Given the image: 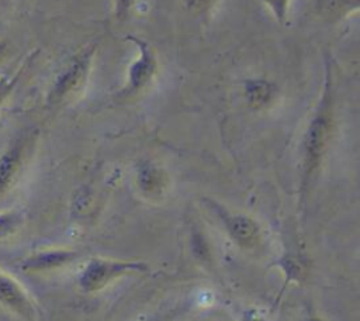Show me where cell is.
Instances as JSON below:
<instances>
[{"label": "cell", "instance_id": "obj_17", "mask_svg": "<svg viewBox=\"0 0 360 321\" xmlns=\"http://www.w3.org/2000/svg\"><path fill=\"white\" fill-rule=\"evenodd\" d=\"M243 321H263V317L256 310H249L245 313Z\"/></svg>", "mask_w": 360, "mask_h": 321}, {"label": "cell", "instance_id": "obj_15", "mask_svg": "<svg viewBox=\"0 0 360 321\" xmlns=\"http://www.w3.org/2000/svg\"><path fill=\"white\" fill-rule=\"evenodd\" d=\"M135 0H115V13L120 20H124L129 15Z\"/></svg>", "mask_w": 360, "mask_h": 321}, {"label": "cell", "instance_id": "obj_16", "mask_svg": "<svg viewBox=\"0 0 360 321\" xmlns=\"http://www.w3.org/2000/svg\"><path fill=\"white\" fill-rule=\"evenodd\" d=\"M186 1L191 8H197V10L205 8L207 6H210L212 3V0H186Z\"/></svg>", "mask_w": 360, "mask_h": 321}, {"label": "cell", "instance_id": "obj_19", "mask_svg": "<svg viewBox=\"0 0 360 321\" xmlns=\"http://www.w3.org/2000/svg\"><path fill=\"white\" fill-rule=\"evenodd\" d=\"M305 321H322V318H319V317H316V315H312V317L307 318Z\"/></svg>", "mask_w": 360, "mask_h": 321}, {"label": "cell", "instance_id": "obj_13", "mask_svg": "<svg viewBox=\"0 0 360 321\" xmlns=\"http://www.w3.org/2000/svg\"><path fill=\"white\" fill-rule=\"evenodd\" d=\"M22 220L24 217L20 210H0V241L17 234Z\"/></svg>", "mask_w": 360, "mask_h": 321}, {"label": "cell", "instance_id": "obj_12", "mask_svg": "<svg viewBox=\"0 0 360 321\" xmlns=\"http://www.w3.org/2000/svg\"><path fill=\"white\" fill-rule=\"evenodd\" d=\"M359 7V0H319V10L328 18H342L350 11H356Z\"/></svg>", "mask_w": 360, "mask_h": 321}, {"label": "cell", "instance_id": "obj_7", "mask_svg": "<svg viewBox=\"0 0 360 321\" xmlns=\"http://www.w3.org/2000/svg\"><path fill=\"white\" fill-rule=\"evenodd\" d=\"M0 306L7 311L27 320L35 321L38 317L37 304L25 289L14 276L0 268Z\"/></svg>", "mask_w": 360, "mask_h": 321}, {"label": "cell", "instance_id": "obj_3", "mask_svg": "<svg viewBox=\"0 0 360 321\" xmlns=\"http://www.w3.org/2000/svg\"><path fill=\"white\" fill-rule=\"evenodd\" d=\"M93 56V45L86 46L76 55H73V58L52 82L46 94L48 106H59L79 94V92L84 87L89 79Z\"/></svg>", "mask_w": 360, "mask_h": 321}, {"label": "cell", "instance_id": "obj_4", "mask_svg": "<svg viewBox=\"0 0 360 321\" xmlns=\"http://www.w3.org/2000/svg\"><path fill=\"white\" fill-rule=\"evenodd\" d=\"M37 141L35 131L21 132L0 152V201L17 183Z\"/></svg>", "mask_w": 360, "mask_h": 321}, {"label": "cell", "instance_id": "obj_9", "mask_svg": "<svg viewBox=\"0 0 360 321\" xmlns=\"http://www.w3.org/2000/svg\"><path fill=\"white\" fill-rule=\"evenodd\" d=\"M136 186L145 196H159L167 187V175L158 165L143 162L136 170Z\"/></svg>", "mask_w": 360, "mask_h": 321}, {"label": "cell", "instance_id": "obj_21", "mask_svg": "<svg viewBox=\"0 0 360 321\" xmlns=\"http://www.w3.org/2000/svg\"><path fill=\"white\" fill-rule=\"evenodd\" d=\"M152 321H166L165 318H155V320H152Z\"/></svg>", "mask_w": 360, "mask_h": 321}, {"label": "cell", "instance_id": "obj_1", "mask_svg": "<svg viewBox=\"0 0 360 321\" xmlns=\"http://www.w3.org/2000/svg\"><path fill=\"white\" fill-rule=\"evenodd\" d=\"M333 97L330 87V73L328 69L325 87L318 106L307 125L304 134V180L314 176L321 166L333 134Z\"/></svg>", "mask_w": 360, "mask_h": 321}, {"label": "cell", "instance_id": "obj_5", "mask_svg": "<svg viewBox=\"0 0 360 321\" xmlns=\"http://www.w3.org/2000/svg\"><path fill=\"white\" fill-rule=\"evenodd\" d=\"M212 211L218 217L222 228L231 241L242 249H255L262 241V228L259 222L245 213L231 211L224 206L211 201Z\"/></svg>", "mask_w": 360, "mask_h": 321}, {"label": "cell", "instance_id": "obj_10", "mask_svg": "<svg viewBox=\"0 0 360 321\" xmlns=\"http://www.w3.org/2000/svg\"><path fill=\"white\" fill-rule=\"evenodd\" d=\"M276 86L266 79H249L245 82L243 94L248 104L253 108H264L276 97Z\"/></svg>", "mask_w": 360, "mask_h": 321}, {"label": "cell", "instance_id": "obj_11", "mask_svg": "<svg viewBox=\"0 0 360 321\" xmlns=\"http://www.w3.org/2000/svg\"><path fill=\"white\" fill-rule=\"evenodd\" d=\"M35 56V52L28 54L24 61L18 65V68H15L13 72L8 73H3L0 75V110L4 106V103L8 100V97L11 96V93L14 92V89L17 87L18 82L21 80V76L25 70V68L31 63L32 58Z\"/></svg>", "mask_w": 360, "mask_h": 321}, {"label": "cell", "instance_id": "obj_2", "mask_svg": "<svg viewBox=\"0 0 360 321\" xmlns=\"http://www.w3.org/2000/svg\"><path fill=\"white\" fill-rule=\"evenodd\" d=\"M148 270V263L142 260L115 259L104 256L90 258L77 273V287L87 294L107 289L115 280Z\"/></svg>", "mask_w": 360, "mask_h": 321}, {"label": "cell", "instance_id": "obj_20", "mask_svg": "<svg viewBox=\"0 0 360 321\" xmlns=\"http://www.w3.org/2000/svg\"><path fill=\"white\" fill-rule=\"evenodd\" d=\"M7 1H8V0H0V7H1V6H6Z\"/></svg>", "mask_w": 360, "mask_h": 321}, {"label": "cell", "instance_id": "obj_18", "mask_svg": "<svg viewBox=\"0 0 360 321\" xmlns=\"http://www.w3.org/2000/svg\"><path fill=\"white\" fill-rule=\"evenodd\" d=\"M7 51H8V44H7V41H6L4 38H0V63L3 62V59H4L6 54H7Z\"/></svg>", "mask_w": 360, "mask_h": 321}, {"label": "cell", "instance_id": "obj_8", "mask_svg": "<svg viewBox=\"0 0 360 321\" xmlns=\"http://www.w3.org/2000/svg\"><path fill=\"white\" fill-rule=\"evenodd\" d=\"M80 253L68 248H46L31 252L22 258L18 268L24 273H45L56 269H62L73 263Z\"/></svg>", "mask_w": 360, "mask_h": 321}, {"label": "cell", "instance_id": "obj_14", "mask_svg": "<svg viewBox=\"0 0 360 321\" xmlns=\"http://www.w3.org/2000/svg\"><path fill=\"white\" fill-rule=\"evenodd\" d=\"M278 23H284L288 13L290 0H264Z\"/></svg>", "mask_w": 360, "mask_h": 321}, {"label": "cell", "instance_id": "obj_6", "mask_svg": "<svg viewBox=\"0 0 360 321\" xmlns=\"http://www.w3.org/2000/svg\"><path fill=\"white\" fill-rule=\"evenodd\" d=\"M136 45L138 56L129 65L127 73V84L122 89L124 96H132L143 92L155 80L158 73V58L153 48L145 39L138 37H127Z\"/></svg>", "mask_w": 360, "mask_h": 321}]
</instances>
